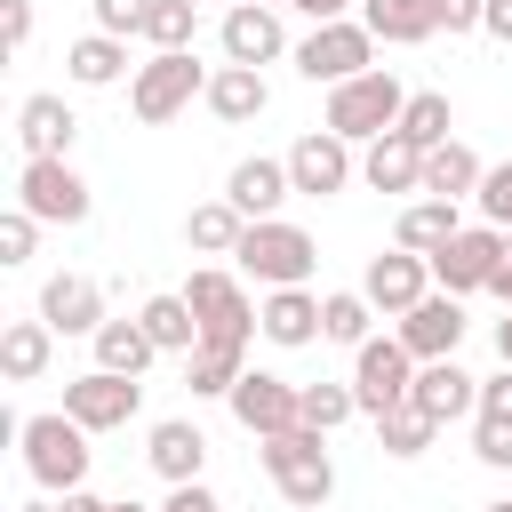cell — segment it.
<instances>
[{"label":"cell","instance_id":"cell-10","mask_svg":"<svg viewBox=\"0 0 512 512\" xmlns=\"http://www.w3.org/2000/svg\"><path fill=\"white\" fill-rule=\"evenodd\" d=\"M232 416H240V432H256V440L296 432V424H304V384H288V376H272V368H248V376L232 384Z\"/></svg>","mask_w":512,"mask_h":512},{"label":"cell","instance_id":"cell-41","mask_svg":"<svg viewBox=\"0 0 512 512\" xmlns=\"http://www.w3.org/2000/svg\"><path fill=\"white\" fill-rule=\"evenodd\" d=\"M32 248H40V216L8 208V216H0V264H32Z\"/></svg>","mask_w":512,"mask_h":512},{"label":"cell","instance_id":"cell-20","mask_svg":"<svg viewBox=\"0 0 512 512\" xmlns=\"http://www.w3.org/2000/svg\"><path fill=\"white\" fill-rule=\"evenodd\" d=\"M144 456H152V472H160L168 488H192V480H200V464H208V432H200L192 416H168V424H152Z\"/></svg>","mask_w":512,"mask_h":512},{"label":"cell","instance_id":"cell-38","mask_svg":"<svg viewBox=\"0 0 512 512\" xmlns=\"http://www.w3.org/2000/svg\"><path fill=\"white\" fill-rule=\"evenodd\" d=\"M360 416V392L352 384H304V432H336V424H352Z\"/></svg>","mask_w":512,"mask_h":512},{"label":"cell","instance_id":"cell-13","mask_svg":"<svg viewBox=\"0 0 512 512\" xmlns=\"http://www.w3.org/2000/svg\"><path fill=\"white\" fill-rule=\"evenodd\" d=\"M352 176H360V160H352V144H344L336 128H312V136L288 144V184H296L304 200H328V192H344Z\"/></svg>","mask_w":512,"mask_h":512},{"label":"cell","instance_id":"cell-33","mask_svg":"<svg viewBox=\"0 0 512 512\" xmlns=\"http://www.w3.org/2000/svg\"><path fill=\"white\" fill-rule=\"evenodd\" d=\"M448 128H456V104H448L440 88H416V96H408V112H400V136H408L416 152H440V144H448Z\"/></svg>","mask_w":512,"mask_h":512},{"label":"cell","instance_id":"cell-36","mask_svg":"<svg viewBox=\"0 0 512 512\" xmlns=\"http://www.w3.org/2000/svg\"><path fill=\"white\" fill-rule=\"evenodd\" d=\"M192 32H200V0H152V8H144V40H152V56L192 48Z\"/></svg>","mask_w":512,"mask_h":512},{"label":"cell","instance_id":"cell-8","mask_svg":"<svg viewBox=\"0 0 512 512\" xmlns=\"http://www.w3.org/2000/svg\"><path fill=\"white\" fill-rule=\"evenodd\" d=\"M352 392H360V416L408 408V392H416V352H408L400 336H368V344L352 352Z\"/></svg>","mask_w":512,"mask_h":512},{"label":"cell","instance_id":"cell-19","mask_svg":"<svg viewBox=\"0 0 512 512\" xmlns=\"http://www.w3.org/2000/svg\"><path fill=\"white\" fill-rule=\"evenodd\" d=\"M408 408H424L432 424H456V416H472V408H480V376H464L456 360H424V368H416Z\"/></svg>","mask_w":512,"mask_h":512},{"label":"cell","instance_id":"cell-22","mask_svg":"<svg viewBox=\"0 0 512 512\" xmlns=\"http://www.w3.org/2000/svg\"><path fill=\"white\" fill-rule=\"evenodd\" d=\"M256 336L280 344V352L312 344V336H320V296H312V288H272V296L256 304Z\"/></svg>","mask_w":512,"mask_h":512},{"label":"cell","instance_id":"cell-29","mask_svg":"<svg viewBox=\"0 0 512 512\" xmlns=\"http://www.w3.org/2000/svg\"><path fill=\"white\" fill-rule=\"evenodd\" d=\"M88 344H96V368H112V376H144L160 360V344L144 336V320H104Z\"/></svg>","mask_w":512,"mask_h":512},{"label":"cell","instance_id":"cell-43","mask_svg":"<svg viewBox=\"0 0 512 512\" xmlns=\"http://www.w3.org/2000/svg\"><path fill=\"white\" fill-rule=\"evenodd\" d=\"M0 40H8V56H24V40H32V0H0Z\"/></svg>","mask_w":512,"mask_h":512},{"label":"cell","instance_id":"cell-17","mask_svg":"<svg viewBox=\"0 0 512 512\" xmlns=\"http://www.w3.org/2000/svg\"><path fill=\"white\" fill-rule=\"evenodd\" d=\"M40 320H48L56 336H96V328H104V288H96L88 272H56V280L40 288Z\"/></svg>","mask_w":512,"mask_h":512},{"label":"cell","instance_id":"cell-4","mask_svg":"<svg viewBox=\"0 0 512 512\" xmlns=\"http://www.w3.org/2000/svg\"><path fill=\"white\" fill-rule=\"evenodd\" d=\"M184 304H192V320H200V344H224V352H248V336H256V304H248V288L232 280V272H216V264H200L184 288H176Z\"/></svg>","mask_w":512,"mask_h":512},{"label":"cell","instance_id":"cell-54","mask_svg":"<svg viewBox=\"0 0 512 512\" xmlns=\"http://www.w3.org/2000/svg\"><path fill=\"white\" fill-rule=\"evenodd\" d=\"M120 512H144V504H120Z\"/></svg>","mask_w":512,"mask_h":512},{"label":"cell","instance_id":"cell-24","mask_svg":"<svg viewBox=\"0 0 512 512\" xmlns=\"http://www.w3.org/2000/svg\"><path fill=\"white\" fill-rule=\"evenodd\" d=\"M456 232H464V224H456V200H408L400 224H392V248H408V256H440Z\"/></svg>","mask_w":512,"mask_h":512},{"label":"cell","instance_id":"cell-34","mask_svg":"<svg viewBox=\"0 0 512 512\" xmlns=\"http://www.w3.org/2000/svg\"><path fill=\"white\" fill-rule=\"evenodd\" d=\"M248 376V360L240 352H224V344H200L192 360H184V384H192V400H232V384Z\"/></svg>","mask_w":512,"mask_h":512},{"label":"cell","instance_id":"cell-11","mask_svg":"<svg viewBox=\"0 0 512 512\" xmlns=\"http://www.w3.org/2000/svg\"><path fill=\"white\" fill-rule=\"evenodd\" d=\"M504 240H512V232H496V224H464V232L432 256V288H448V296H488V272H496Z\"/></svg>","mask_w":512,"mask_h":512},{"label":"cell","instance_id":"cell-28","mask_svg":"<svg viewBox=\"0 0 512 512\" xmlns=\"http://www.w3.org/2000/svg\"><path fill=\"white\" fill-rule=\"evenodd\" d=\"M48 352H56V328H48V320H8V328H0V376H8V384L48 376Z\"/></svg>","mask_w":512,"mask_h":512},{"label":"cell","instance_id":"cell-1","mask_svg":"<svg viewBox=\"0 0 512 512\" xmlns=\"http://www.w3.org/2000/svg\"><path fill=\"white\" fill-rule=\"evenodd\" d=\"M16 448H24V472H32L48 496H72V488H88V424H72L64 408H48V416H24V424H16Z\"/></svg>","mask_w":512,"mask_h":512},{"label":"cell","instance_id":"cell-23","mask_svg":"<svg viewBox=\"0 0 512 512\" xmlns=\"http://www.w3.org/2000/svg\"><path fill=\"white\" fill-rule=\"evenodd\" d=\"M360 184H368V192H424V152L392 128V136H376V144L360 152Z\"/></svg>","mask_w":512,"mask_h":512},{"label":"cell","instance_id":"cell-6","mask_svg":"<svg viewBox=\"0 0 512 512\" xmlns=\"http://www.w3.org/2000/svg\"><path fill=\"white\" fill-rule=\"evenodd\" d=\"M296 72L320 88H344V80H360V72H376V32L360 24V16H344V24H312L304 40H296Z\"/></svg>","mask_w":512,"mask_h":512},{"label":"cell","instance_id":"cell-18","mask_svg":"<svg viewBox=\"0 0 512 512\" xmlns=\"http://www.w3.org/2000/svg\"><path fill=\"white\" fill-rule=\"evenodd\" d=\"M72 136H80V120H72L64 96H24V104H16V144H24V160H64Z\"/></svg>","mask_w":512,"mask_h":512},{"label":"cell","instance_id":"cell-52","mask_svg":"<svg viewBox=\"0 0 512 512\" xmlns=\"http://www.w3.org/2000/svg\"><path fill=\"white\" fill-rule=\"evenodd\" d=\"M16 512H64V504H48V496H32V504H16Z\"/></svg>","mask_w":512,"mask_h":512},{"label":"cell","instance_id":"cell-35","mask_svg":"<svg viewBox=\"0 0 512 512\" xmlns=\"http://www.w3.org/2000/svg\"><path fill=\"white\" fill-rule=\"evenodd\" d=\"M368 320H376V304L360 296V288H336V296H320V336L328 344H368Z\"/></svg>","mask_w":512,"mask_h":512},{"label":"cell","instance_id":"cell-40","mask_svg":"<svg viewBox=\"0 0 512 512\" xmlns=\"http://www.w3.org/2000/svg\"><path fill=\"white\" fill-rule=\"evenodd\" d=\"M472 456L512 472V416H472Z\"/></svg>","mask_w":512,"mask_h":512},{"label":"cell","instance_id":"cell-42","mask_svg":"<svg viewBox=\"0 0 512 512\" xmlns=\"http://www.w3.org/2000/svg\"><path fill=\"white\" fill-rule=\"evenodd\" d=\"M144 8H152V0H88V16H96V32H112V40H128V32H144Z\"/></svg>","mask_w":512,"mask_h":512},{"label":"cell","instance_id":"cell-21","mask_svg":"<svg viewBox=\"0 0 512 512\" xmlns=\"http://www.w3.org/2000/svg\"><path fill=\"white\" fill-rule=\"evenodd\" d=\"M288 192H296V184H288V160H264V152H256V160H240V168L224 176V200H232L248 224L280 216V200H288Z\"/></svg>","mask_w":512,"mask_h":512},{"label":"cell","instance_id":"cell-14","mask_svg":"<svg viewBox=\"0 0 512 512\" xmlns=\"http://www.w3.org/2000/svg\"><path fill=\"white\" fill-rule=\"evenodd\" d=\"M360 296H368L384 320H408V312L432 296V256H408V248H384V256H368V280H360Z\"/></svg>","mask_w":512,"mask_h":512},{"label":"cell","instance_id":"cell-26","mask_svg":"<svg viewBox=\"0 0 512 512\" xmlns=\"http://www.w3.org/2000/svg\"><path fill=\"white\" fill-rule=\"evenodd\" d=\"M200 104H208L216 120H256V112L272 104V88H264V72H248V64H216Z\"/></svg>","mask_w":512,"mask_h":512},{"label":"cell","instance_id":"cell-30","mask_svg":"<svg viewBox=\"0 0 512 512\" xmlns=\"http://www.w3.org/2000/svg\"><path fill=\"white\" fill-rule=\"evenodd\" d=\"M136 320H144V336H152L160 352H184V360L200 352V320H192V304H184V296H144V304H136Z\"/></svg>","mask_w":512,"mask_h":512},{"label":"cell","instance_id":"cell-50","mask_svg":"<svg viewBox=\"0 0 512 512\" xmlns=\"http://www.w3.org/2000/svg\"><path fill=\"white\" fill-rule=\"evenodd\" d=\"M64 512H120V504H104V496H88V488H72V496H56Z\"/></svg>","mask_w":512,"mask_h":512},{"label":"cell","instance_id":"cell-31","mask_svg":"<svg viewBox=\"0 0 512 512\" xmlns=\"http://www.w3.org/2000/svg\"><path fill=\"white\" fill-rule=\"evenodd\" d=\"M64 72H72L80 88H112V80L128 72V40H112V32H88V40H72V48H64Z\"/></svg>","mask_w":512,"mask_h":512},{"label":"cell","instance_id":"cell-49","mask_svg":"<svg viewBox=\"0 0 512 512\" xmlns=\"http://www.w3.org/2000/svg\"><path fill=\"white\" fill-rule=\"evenodd\" d=\"M488 296H504V304H512V240H504V256H496V272H488Z\"/></svg>","mask_w":512,"mask_h":512},{"label":"cell","instance_id":"cell-3","mask_svg":"<svg viewBox=\"0 0 512 512\" xmlns=\"http://www.w3.org/2000/svg\"><path fill=\"white\" fill-rule=\"evenodd\" d=\"M400 112H408V88H400L384 64L360 72V80H344V88H328V128H336L344 144H376V136H392Z\"/></svg>","mask_w":512,"mask_h":512},{"label":"cell","instance_id":"cell-44","mask_svg":"<svg viewBox=\"0 0 512 512\" xmlns=\"http://www.w3.org/2000/svg\"><path fill=\"white\" fill-rule=\"evenodd\" d=\"M472 416H512V368L480 376V408H472Z\"/></svg>","mask_w":512,"mask_h":512},{"label":"cell","instance_id":"cell-2","mask_svg":"<svg viewBox=\"0 0 512 512\" xmlns=\"http://www.w3.org/2000/svg\"><path fill=\"white\" fill-rule=\"evenodd\" d=\"M256 456H264V472H272V488L296 504V512H320L328 496H336V464H328V432H272V440H256Z\"/></svg>","mask_w":512,"mask_h":512},{"label":"cell","instance_id":"cell-16","mask_svg":"<svg viewBox=\"0 0 512 512\" xmlns=\"http://www.w3.org/2000/svg\"><path fill=\"white\" fill-rule=\"evenodd\" d=\"M408 352H416V368L424 360H456V344H464V296H448V288H432L400 328H392Z\"/></svg>","mask_w":512,"mask_h":512},{"label":"cell","instance_id":"cell-27","mask_svg":"<svg viewBox=\"0 0 512 512\" xmlns=\"http://www.w3.org/2000/svg\"><path fill=\"white\" fill-rule=\"evenodd\" d=\"M480 176H488V168H480V152H472V144H456V136H448L440 152H424V200H472V192H480Z\"/></svg>","mask_w":512,"mask_h":512},{"label":"cell","instance_id":"cell-46","mask_svg":"<svg viewBox=\"0 0 512 512\" xmlns=\"http://www.w3.org/2000/svg\"><path fill=\"white\" fill-rule=\"evenodd\" d=\"M160 512H224V504H216V496L192 480V488H168V504H160Z\"/></svg>","mask_w":512,"mask_h":512},{"label":"cell","instance_id":"cell-15","mask_svg":"<svg viewBox=\"0 0 512 512\" xmlns=\"http://www.w3.org/2000/svg\"><path fill=\"white\" fill-rule=\"evenodd\" d=\"M224 64H248V72H264V64H280L288 56V32H280V8H264V0H240L232 16H224Z\"/></svg>","mask_w":512,"mask_h":512},{"label":"cell","instance_id":"cell-48","mask_svg":"<svg viewBox=\"0 0 512 512\" xmlns=\"http://www.w3.org/2000/svg\"><path fill=\"white\" fill-rule=\"evenodd\" d=\"M288 8H304L312 24H344V8H352V0H288Z\"/></svg>","mask_w":512,"mask_h":512},{"label":"cell","instance_id":"cell-45","mask_svg":"<svg viewBox=\"0 0 512 512\" xmlns=\"http://www.w3.org/2000/svg\"><path fill=\"white\" fill-rule=\"evenodd\" d=\"M440 8V32H480V16H488V0H432Z\"/></svg>","mask_w":512,"mask_h":512},{"label":"cell","instance_id":"cell-7","mask_svg":"<svg viewBox=\"0 0 512 512\" xmlns=\"http://www.w3.org/2000/svg\"><path fill=\"white\" fill-rule=\"evenodd\" d=\"M192 96H208V72L192 64V48H176V56H152V64H136V80H128V112H136L144 128L176 120Z\"/></svg>","mask_w":512,"mask_h":512},{"label":"cell","instance_id":"cell-39","mask_svg":"<svg viewBox=\"0 0 512 512\" xmlns=\"http://www.w3.org/2000/svg\"><path fill=\"white\" fill-rule=\"evenodd\" d=\"M480 224H496V232H512V160H496L488 176H480Z\"/></svg>","mask_w":512,"mask_h":512},{"label":"cell","instance_id":"cell-47","mask_svg":"<svg viewBox=\"0 0 512 512\" xmlns=\"http://www.w3.org/2000/svg\"><path fill=\"white\" fill-rule=\"evenodd\" d=\"M480 32H488V40H504V48H512V0H488V16H480Z\"/></svg>","mask_w":512,"mask_h":512},{"label":"cell","instance_id":"cell-53","mask_svg":"<svg viewBox=\"0 0 512 512\" xmlns=\"http://www.w3.org/2000/svg\"><path fill=\"white\" fill-rule=\"evenodd\" d=\"M480 512H512V496H496V504H480Z\"/></svg>","mask_w":512,"mask_h":512},{"label":"cell","instance_id":"cell-9","mask_svg":"<svg viewBox=\"0 0 512 512\" xmlns=\"http://www.w3.org/2000/svg\"><path fill=\"white\" fill-rule=\"evenodd\" d=\"M16 208L24 216H40V224H88V184H80V168L72 160H24L16 168Z\"/></svg>","mask_w":512,"mask_h":512},{"label":"cell","instance_id":"cell-37","mask_svg":"<svg viewBox=\"0 0 512 512\" xmlns=\"http://www.w3.org/2000/svg\"><path fill=\"white\" fill-rule=\"evenodd\" d=\"M432 432H440V424H432L424 408H392V416H376V448H384V456H400V464H408V456H424V448H432Z\"/></svg>","mask_w":512,"mask_h":512},{"label":"cell","instance_id":"cell-32","mask_svg":"<svg viewBox=\"0 0 512 512\" xmlns=\"http://www.w3.org/2000/svg\"><path fill=\"white\" fill-rule=\"evenodd\" d=\"M184 240H192L200 256H232V248L248 240V216H240L232 200H200V208L184 216Z\"/></svg>","mask_w":512,"mask_h":512},{"label":"cell","instance_id":"cell-5","mask_svg":"<svg viewBox=\"0 0 512 512\" xmlns=\"http://www.w3.org/2000/svg\"><path fill=\"white\" fill-rule=\"evenodd\" d=\"M232 256H240V272H248V280H264V288H304V280H312V264H320L312 232H304V224H280V216L248 224V240H240Z\"/></svg>","mask_w":512,"mask_h":512},{"label":"cell","instance_id":"cell-55","mask_svg":"<svg viewBox=\"0 0 512 512\" xmlns=\"http://www.w3.org/2000/svg\"><path fill=\"white\" fill-rule=\"evenodd\" d=\"M264 8H288V0H264Z\"/></svg>","mask_w":512,"mask_h":512},{"label":"cell","instance_id":"cell-25","mask_svg":"<svg viewBox=\"0 0 512 512\" xmlns=\"http://www.w3.org/2000/svg\"><path fill=\"white\" fill-rule=\"evenodd\" d=\"M360 24H368L384 48H416V40H432V32H440V8H432V0H368V8H360Z\"/></svg>","mask_w":512,"mask_h":512},{"label":"cell","instance_id":"cell-12","mask_svg":"<svg viewBox=\"0 0 512 512\" xmlns=\"http://www.w3.org/2000/svg\"><path fill=\"white\" fill-rule=\"evenodd\" d=\"M136 408H144V384H136V376L88 368V376H72V384H64V416H72V424H88V432H120Z\"/></svg>","mask_w":512,"mask_h":512},{"label":"cell","instance_id":"cell-51","mask_svg":"<svg viewBox=\"0 0 512 512\" xmlns=\"http://www.w3.org/2000/svg\"><path fill=\"white\" fill-rule=\"evenodd\" d=\"M496 352H504V368H512V312L496 320Z\"/></svg>","mask_w":512,"mask_h":512}]
</instances>
